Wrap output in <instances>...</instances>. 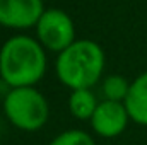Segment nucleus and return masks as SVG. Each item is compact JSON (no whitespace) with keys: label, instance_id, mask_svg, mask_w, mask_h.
I'll return each instance as SVG.
<instances>
[{"label":"nucleus","instance_id":"nucleus-3","mask_svg":"<svg viewBox=\"0 0 147 145\" xmlns=\"http://www.w3.org/2000/svg\"><path fill=\"white\" fill-rule=\"evenodd\" d=\"M7 119L22 132H36L43 128L50 116L46 97L34 87H14L3 99Z\"/></svg>","mask_w":147,"mask_h":145},{"label":"nucleus","instance_id":"nucleus-10","mask_svg":"<svg viewBox=\"0 0 147 145\" xmlns=\"http://www.w3.org/2000/svg\"><path fill=\"white\" fill-rule=\"evenodd\" d=\"M48 145H96L92 137L84 130H65Z\"/></svg>","mask_w":147,"mask_h":145},{"label":"nucleus","instance_id":"nucleus-9","mask_svg":"<svg viewBox=\"0 0 147 145\" xmlns=\"http://www.w3.org/2000/svg\"><path fill=\"white\" fill-rule=\"evenodd\" d=\"M130 89V82L123 75H108L103 80V94L110 101H120L123 103Z\"/></svg>","mask_w":147,"mask_h":145},{"label":"nucleus","instance_id":"nucleus-7","mask_svg":"<svg viewBox=\"0 0 147 145\" xmlns=\"http://www.w3.org/2000/svg\"><path fill=\"white\" fill-rule=\"evenodd\" d=\"M123 103L130 119L137 125L147 126V72L137 75L130 82V89Z\"/></svg>","mask_w":147,"mask_h":145},{"label":"nucleus","instance_id":"nucleus-4","mask_svg":"<svg viewBox=\"0 0 147 145\" xmlns=\"http://www.w3.org/2000/svg\"><path fill=\"white\" fill-rule=\"evenodd\" d=\"M36 36L45 50L62 53L75 41L72 17L60 9H45L36 24Z\"/></svg>","mask_w":147,"mask_h":145},{"label":"nucleus","instance_id":"nucleus-6","mask_svg":"<svg viewBox=\"0 0 147 145\" xmlns=\"http://www.w3.org/2000/svg\"><path fill=\"white\" fill-rule=\"evenodd\" d=\"M43 12V0H0V26L9 29L36 28Z\"/></svg>","mask_w":147,"mask_h":145},{"label":"nucleus","instance_id":"nucleus-1","mask_svg":"<svg viewBox=\"0 0 147 145\" xmlns=\"http://www.w3.org/2000/svg\"><path fill=\"white\" fill-rule=\"evenodd\" d=\"M46 73V50L31 36H12L0 48V79L14 87H34Z\"/></svg>","mask_w":147,"mask_h":145},{"label":"nucleus","instance_id":"nucleus-2","mask_svg":"<svg viewBox=\"0 0 147 145\" xmlns=\"http://www.w3.org/2000/svg\"><path fill=\"white\" fill-rule=\"evenodd\" d=\"M105 62V51L96 41L75 39L69 48L58 53L55 72L58 80L70 91L91 89L99 82Z\"/></svg>","mask_w":147,"mask_h":145},{"label":"nucleus","instance_id":"nucleus-5","mask_svg":"<svg viewBox=\"0 0 147 145\" xmlns=\"http://www.w3.org/2000/svg\"><path fill=\"white\" fill-rule=\"evenodd\" d=\"M89 121L96 135L103 138H115L127 130L130 116L125 108V103L105 99L98 104V108Z\"/></svg>","mask_w":147,"mask_h":145},{"label":"nucleus","instance_id":"nucleus-8","mask_svg":"<svg viewBox=\"0 0 147 145\" xmlns=\"http://www.w3.org/2000/svg\"><path fill=\"white\" fill-rule=\"evenodd\" d=\"M98 104L99 103L91 89H75L69 96V111L74 118L80 121L91 119Z\"/></svg>","mask_w":147,"mask_h":145}]
</instances>
